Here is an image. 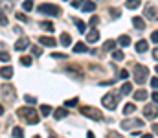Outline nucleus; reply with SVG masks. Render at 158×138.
Listing matches in <instances>:
<instances>
[{"mask_svg": "<svg viewBox=\"0 0 158 138\" xmlns=\"http://www.w3.org/2000/svg\"><path fill=\"white\" fill-rule=\"evenodd\" d=\"M17 114H19L20 118H24L28 123H37V122H39V114H37V111H33L31 107H20V109L17 111Z\"/></svg>", "mask_w": 158, "mask_h": 138, "instance_id": "nucleus-1", "label": "nucleus"}, {"mask_svg": "<svg viewBox=\"0 0 158 138\" xmlns=\"http://www.w3.org/2000/svg\"><path fill=\"white\" fill-rule=\"evenodd\" d=\"M134 81L138 83V85H142V83H145V79H147V76H149V70L143 66V65H136L134 66Z\"/></svg>", "mask_w": 158, "mask_h": 138, "instance_id": "nucleus-2", "label": "nucleus"}, {"mask_svg": "<svg viewBox=\"0 0 158 138\" xmlns=\"http://www.w3.org/2000/svg\"><path fill=\"white\" fill-rule=\"evenodd\" d=\"M39 11L40 13H44V15H50V17H57V15H61V9H59V6H55V4H40Z\"/></svg>", "mask_w": 158, "mask_h": 138, "instance_id": "nucleus-3", "label": "nucleus"}, {"mask_svg": "<svg viewBox=\"0 0 158 138\" xmlns=\"http://www.w3.org/2000/svg\"><path fill=\"white\" fill-rule=\"evenodd\" d=\"M118 94H107V96H103V99H101V103L107 107V109H110V111H114L116 107H118Z\"/></svg>", "mask_w": 158, "mask_h": 138, "instance_id": "nucleus-4", "label": "nucleus"}, {"mask_svg": "<svg viewBox=\"0 0 158 138\" xmlns=\"http://www.w3.org/2000/svg\"><path fill=\"white\" fill-rule=\"evenodd\" d=\"M81 112L86 116V118H94V120H103V114L94 109V107H81Z\"/></svg>", "mask_w": 158, "mask_h": 138, "instance_id": "nucleus-5", "label": "nucleus"}, {"mask_svg": "<svg viewBox=\"0 0 158 138\" xmlns=\"http://www.w3.org/2000/svg\"><path fill=\"white\" fill-rule=\"evenodd\" d=\"M140 129V127H143V120H138V118H134V120H123L121 122V129Z\"/></svg>", "mask_w": 158, "mask_h": 138, "instance_id": "nucleus-6", "label": "nucleus"}, {"mask_svg": "<svg viewBox=\"0 0 158 138\" xmlns=\"http://www.w3.org/2000/svg\"><path fill=\"white\" fill-rule=\"evenodd\" d=\"M79 7H81V11H85V13H92V11L96 9V2H92V0H86V2H83Z\"/></svg>", "mask_w": 158, "mask_h": 138, "instance_id": "nucleus-7", "label": "nucleus"}, {"mask_svg": "<svg viewBox=\"0 0 158 138\" xmlns=\"http://www.w3.org/2000/svg\"><path fill=\"white\" fill-rule=\"evenodd\" d=\"M86 41H88V43H92V44H94V43H98V41H99V31H98L96 28H92V30L88 31V35H86Z\"/></svg>", "mask_w": 158, "mask_h": 138, "instance_id": "nucleus-8", "label": "nucleus"}, {"mask_svg": "<svg viewBox=\"0 0 158 138\" xmlns=\"http://www.w3.org/2000/svg\"><path fill=\"white\" fill-rule=\"evenodd\" d=\"M39 43L42 46H50V48H53V46L57 44V41H55V39H52V37H46V35H44V37H39Z\"/></svg>", "mask_w": 158, "mask_h": 138, "instance_id": "nucleus-9", "label": "nucleus"}, {"mask_svg": "<svg viewBox=\"0 0 158 138\" xmlns=\"http://www.w3.org/2000/svg\"><path fill=\"white\" fill-rule=\"evenodd\" d=\"M52 114H53L55 120H63V118L68 114V111H66V107H59V109H55V112H52Z\"/></svg>", "mask_w": 158, "mask_h": 138, "instance_id": "nucleus-10", "label": "nucleus"}, {"mask_svg": "<svg viewBox=\"0 0 158 138\" xmlns=\"http://www.w3.org/2000/svg\"><path fill=\"white\" fill-rule=\"evenodd\" d=\"M28 46H30V41H28V39H19V41L15 43V50H17V52H22V50H26Z\"/></svg>", "mask_w": 158, "mask_h": 138, "instance_id": "nucleus-11", "label": "nucleus"}, {"mask_svg": "<svg viewBox=\"0 0 158 138\" xmlns=\"http://www.w3.org/2000/svg\"><path fill=\"white\" fill-rule=\"evenodd\" d=\"M0 76H2V79H11L13 77V68L11 66H4L0 70Z\"/></svg>", "mask_w": 158, "mask_h": 138, "instance_id": "nucleus-12", "label": "nucleus"}, {"mask_svg": "<svg viewBox=\"0 0 158 138\" xmlns=\"http://www.w3.org/2000/svg\"><path fill=\"white\" fill-rule=\"evenodd\" d=\"M40 28H42L44 31H48V33H53V30H55L53 22H50V20H42V22H40Z\"/></svg>", "mask_w": 158, "mask_h": 138, "instance_id": "nucleus-13", "label": "nucleus"}, {"mask_svg": "<svg viewBox=\"0 0 158 138\" xmlns=\"http://www.w3.org/2000/svg\"><path fill=\"white\" fill-rule=\"evenodd\" d=\"M147 48H149V43H147L145 39H142V41H138V43H136V52H138V53H143Z\"/></svg>", "mask_w": 158, "mask_h": 138, "instance_id": "nucleus-14", "label": "nucleus"}, {"mask_svg": "<svg viewBox=\"0 0 158 138\" xmlns=\"http://www.w3.org/2000/svg\"><path fill=\"white\" fill-rule=\"evenodd\" d=\"M145 17H147V19H156V7L149 4V6L145 7Z\"/></svg>", "mask_w": 158, "mask_h": 138, "instance_id": "nucleus-15", "label": "nucleus"}, {"mask_svg": "<svg viewBox=\"0 0 158 138\" xmlns=\"http://www.w3.org/2000/svg\"><path fill=\"white\" fill-rule=\"evenodd\" d=\"M132 24H134L136 30H143V28H145V22H143L142 17H134V19H132Z\"/></svg>", "mask_w": 158, "mask_h": 138, "instance_id": "nucleus-16", "label": "nucleus"}, {"mask_svg": "<svg viewBox=\"0 0 158 138\" xmlns=\"http://www.w3.org/2000/svg\"><path fill=\"white\" fill-rule=\"evenodd\" d=\"M131 92H132V83H123V85H121V90H119L121 96H127V94H131Z\"/></svg>", "mask_w": 158, "mask_h": 138, "instance_id": "nucleus-17", "label": "nucleus"}, {"mask_svg": "<svg viewBox=\"0 0 158 138\" xmlns=\"http://www.w3.org/2000/svg\"><path fill=\"white\" fill-rule=\"evenodd\" d=\"M134 111H136V105H134V103H127V105L123 107V114H127V116L132 114Z\"/></svg>", "mask_w": 158, "mask_h": 138, "instance_id": "nucleus-18", "label": "nucleus"}, {"mask_svg": "<svg viewBox=\"0 0 158 138\" xmlns=\"http://www.w3.org/2000/svg\"><path fill=\"white\" fill-rule=\"evenodd\" d=\"M140 4H142V0H127L125 2V6L129 9H136V7H140Z\"/></svg>", "mask_w": 158, "mask_h": 138, "instance_id": "nucleus-19", "label": "nucleus"}, {"mask_svg": "<svg viewBox=\"0 0 158 138\" xmlns=\"http://www.w3.org/2000/svg\"><path fill=\"white\" fill-rule=\"evenodd\" d=\"M61 44L63 46H70L72 44V37H70L68 33H63V35H61Z\"/></svg>", "mask_w": 158, "mask_h": 138, "instance_id": "nucleus-20", "label": "nucleus"}, {"mask_svg": "<svg viewBox=\"0 0 158 138\" xmlns=\"http://www.w3.org/2000/svg\"><path fill=\"white\" fill-rule=\"evenodd\" d=\"M74 52H76V53H77V52L85 53V52H88V48H86L85 43H77V44H74Z\"/></svg>", "mask_w": 158, "mask_h": 138, "instance_id": "nucleus-21", "label": "nucleus"}, {"mask_svg": "<svg viewBox=\"0 0 158 138\" xmlns=\"http://www.w3.org/2000/svg\"><path fill=\"white\" fill-rule=\"evenodd\" d=\"M52 112H53V109H52L50 105H40V114H42V116H50Z\"/></svg>", "mask_w": 158, "mask_h": 138, "instance_id": "nucleus-22", "label": "nucleus"}, {"mask_svg": "<svg viewBox=\"0 0 158 138\" xmlns=\"http://www.w3.org/2000/svg\"><path fill=\"white\" fill-rule=\"evenodd\" d=\"M134 98H136L138 101H145V99H147V90H138L134 94Z\"/></svg>", "mask_w": 158, "mask_h": 138, "instance_id": "nucleus-23", "label": "nucleus"}, {"mask_svg": "<svg viewBox=\"0 0 158 138\" xmlns=\"http://www.w3.org/2000/svg\"><path fill=\"white\" fill-rule=\"evenodd\" d=\"M118 43H119L121 46H123V48H125V46L131 44V37H129V35H121V37L118 39Z\"/></svg>", "mask_w": 158, "mask_h": 138, "instance_id": "nucleus-24", "label": "nucleus"}, {"mask_svg": "<svg viewBox=\"0 0 158 138\" xmlns=\"http://www.w3.org/2000/svg\"><path fill=\"white\" fill-rule=\"evenodd\" d=\"M123 57H125V55H123L121 50H112V59H114V61H123Z\"/></svg>", "mask_w": 158, "mask_h": 138, "instance_id": "nucleus-25", "label": "nucleus"}, {"mask_svg": "<svg viewBox=\"0 0 158 138\" xmlns=\"http://www.w3.org/2000/svg\"><path fill=\"white\" fill-rule=\"evenodd\" d=\"M143 116H145V118H155V116H156V112H155V109H151V107H145V111H143Z\"/></svg>", "mask_w": 158, "mask_h": 138, "instance_id": "nucleus-26", "label": "nucleus"}, {"mask_svg": "<svg viewBox=\"0 0 158 138\" xmlns=\"http://www.w3.org/2000/svg\"><path fill=\"white\" fill-rule=\"evenodd\" d=\"M22 9H24V11H31V9H33V0H24Z\"/></svg>", "mask_w": 158, "mask_h": 138, "instance_id": "nucleus-27", "label": "nucleus"}, {"mask_svg": "<svg viewBox=\"0 0 158 138\" xmlns=\"http://www.w3.org/2000/svg\"><path fill=\"white\" fill-rule=\"evenodd\" d=\"M114 48H116V43H114V41H107V43L103 44V50H105V52H107V50H109V52H112Z\"/></svg>", "mask_w": 158, "mask_h": 138, "instance_id": "nucleus-28", "label": "nucleus"}, {"mask_svg": "<svg viewBox=\"0 0 158 138\" xmlns=\"http://www.w3.org/2000/svg\"><path fill=\"white\" fill-rule=\"evenodd\" d=\"M13 136L15 138H22L24 136V129H22V127H15V129H13Z\"/></svg>", "mask_w": 158, "mask_h": 138, "instance_id": "nucleus-29", "label": "nucleus"}, {"mask_svg": "<svg viewBox=\"0 0 158 138\" xmlns=\"http://www.w3.org/2000/svg\"><path fill=\"white\" fill-rule=\"evenodd\" d=\"M76 26H77V30L81 31V33H83V31L86 30V26H85V22H83V20H79V19H76Z\"/></svg>", "mask_w": 158, "mask_h": 138, "instance_id": "nucleus-30", "label": "nucleus"}, {"mask_svg": "<svg viewBox=\"0 0 158 138\" xmlns=\"http://www.w3.org/2000/svg\"><path fill=\"white\" fill-rule=\"evenodd\" d=\"M9 59H11V55H9L7 52H0V61H4V63H9Z\"/></svg>", "mask_w": 158, "mask_h": 138, "instance_id": "nucleus-31", "label": "nucleus"}, {"mask_svg": "<svg viewBox=\"0 0 158 138\" xmlns=\"http://www.w3.org/2000/svg\"><path fill=\"white\" fill-rule=\"evenodd\" d=\"M20 63H22L24 66H30V65H31V57H30V55H24V57L20 59Z\"/></svg>", "mask_w": 158, "mask_h": 138, "instance_id": "nucleus-32", "label": "nucleus"}, {"mask_svg": "<svg viewBox=\"0 0 158 138\" xmlns=\"http://www.w3.org/2000/svg\"><path fill=\"white\" fill-rule=\"evenodd\" d=\"M24 99H26L28 105H35L37 103V98H33V96H24Z\"/></svg>", "mask_w": 158, "mask_h": 138, "instance_id": "nucleus-33", "label": "nucleus"}, {"mask_svg": "<svg viewBox=\"0 0 158 138\" xmlns=\"http://www.w3.org/2000/svg\"><path fill=\"white\" fill-rule=\"evenodd\" d=\"M88 24H90V26H92V28H96V26H98V24H99V17H96V15H94V17H92V19H90V22H88Z\"/></svg>", "mask_w": 158, "mask_h": 138, "instance_id": "nucleus-34", "label": "nucleus"}, {"mask_svg": "<svg viewBox=\"0 0 158 138\" xmlns=\"http://www.w3.org/2000/svg\"><path fill=\"white\" fill-rule=\"evenodd\" d=\"M77 98H72V99H68L66 103H64V107H74V105H77Z\"/></svg>", "mask_w": 158, "mask_h": 138, "instance_id": "nucleus-35", "label": "nucleus"}, {"mask_svg": "<svg viewBox=\"0 0 158 138\" xmlns=\"http://www.w3.org/2000/svg\"><path fill=\"white\" fill-rule=\"evenodd\" d=\"M31 53H33V55H40V53H42V48H40V46H33V48H31Z\"/></svg>", "mask_w": 158, "mask_h": 138, "instance_id": "nucleus-36", "label": "nucleus"}, {"mask_svg": "<svg viewBox=\"0 0 158 138\" xmlns=\"http://www.w3.org/2000/svg\"><path fill=\"white\" fill-rule=\"evenodd\" d=\"M6 24H7V19H6V15L0 11V26H6Z\"/></svg>", "mask_w": 158, "mask_h": 138, "instance_id": "nucleus-37", "label": "nucleus"}, {"mask_svg": "<svg viewBox=\"0 0 158 138\" xmlns=\"http://www.w3.org/2000/svg\"><path fill=\"white\" fill-rule=\"evenodd\" d=\"M17 19H19V20H22V22H26V20H28V17H26L24 13H17Z\"/></svg>", "mask_w": 158, "mask_h": 138, "instance_id": "nucleus-38", "label": "nucleus"}, {"mask_svg": "<svg viewBox=\"0 0 158 138\" xmlns=\"http://www.w3.org/2000/svg\"><path fill=\"white\" fill-rule=\"evenodd\" d=\"M119 77H121V79H127V77H129V72H127V70H121V72H119Z\"/></svg>", "mask_w": 158, "mask_h": 138, "instance_id": "nucleus-39", "label": "nucleus"}, {"mask_svg": "<svg viewBox=\"0 0 158 138\" xmlns=\"http://www.w3.org/2000/svg\"><path fill=\"white\" fill-rule=\"evenodd\" d=\"M83 2H85V0H72V6H74V7H79Z\"/></svg>", "mask_w": 158, "mask_h": 138, "instance_id": "nucleus-40", "label": "nucleus"}, {"mask_svg": "<svg viewBox=\"0 0 158 138\" xmlns=\"http://www.w3.org/2000/svg\"><path fill=\"white\" fill-rule=\"evenodd\" d=\"M151 41H153V43L158 41V31H153V33H151Z\"/></svg>", "mask_w": 158, "mask_h": 138, "instance_id": "nucleus-41", "label": "nucleus"}, {"mask_svg": "<svg viewBox=\"0 0 158 138\" xmlns=\"http://www.w3.org/2000/svg\"><path fill=\"white\" fill-rule=\"evenodd\" d=\"M52 55H53V57H55V59H61V57H63V59H64V57H66V53H52Z\"/></svg>", "mask_w": 158, "mask_h": 138, "instance_id": "nucleus-42", "label": "nucleus"}, {"mask_svg": "<svg viewBox=\"0 0 158 138\" xmlns=\"http://www.w3.org/2000/svg\"><path fill=\"white\" fill-rule=\"evenodd\" d=\"M156 83H158V79H156V76H155V77L151 79V87H153V89H156Z\"/></svg>", "mask_w": 158, "mask_h": 138, "instance_id": "nucleus-43", "label": "nucleus"}, {"mask_svg": "<svg viewBox=\"0 0 158 138\" xmlns=\"http://www.w3.org/2000/svg\"><path fill=\"white\" fill-rule=\"evenodd\" d=\"M153 59H155V61L158 59V50H153Z\"/></svg>", "mask_w": 158, "mask_h": 138, "instance_id": "nucleus-44", "label": "nucleus"}, {"mask_svg": "<svg viewBox=\"0 0 158 138\" xmlns=\"http://www.w3.org/2000/svg\"><path fill=\"white\" fill-rule=\"evenodd\" d=\"M86 138H96V136H94V133H90V131H88V133H86Z\"/></svg>", "mask_w": 158, "mask_h": 138, "instance_id": "nucleus-45", "label": "nucleus"}, {"mask_svg": "<svg viewBox=\"0 0 158 138\" xmlns=\"http://www.w3.org/2000/svg\"><path fill=\"white\" fill-rule=\"evenodd\" d=\"M2 114H4V107L0 105V116H2Z\"/></svg>", "mask_w": 158, "mask_h": 138, "instance_id": "nucleus-46", "label": "nucleus"}, {"mask_svg": "<svg viewBox=\"0 0 158 138\" xmlns=\"http://www.w3.org/2000/svg\"><path fill=\"white\" fill-rule=\"evenodd\" d=\"M142 138H153V136H151V135H143Z\"/></svg>", "mask_w": 158, "mask_h": 138, "instance_id": "nucleus-47", "label": "nucleus"}, {"mask_svg": "<svg viewBox=\"0 0 158 138\" xmlns=\"http://www.w3.org/2000/svg\"><path fill=\"white\" fill-rule=\"evenodd\" d=\"M52 138H57V136H55V135H53V136H52Z\"/></svg>", "mask_w": 158, "mask_h": 138, "instance_id": "nucleus-48", "label": "nucleus"}, {"mask_svg": "<svg viewBox=\"0 0 158 138\" xmlns=\"http://www.w3.org/2000/svg\"><path fill=\"white\" fill-rule=\"evenodd\" d=\"M33 138H40V136H33Z\"/></svg>", "mask_w": 158, "mask_h": 138, "instance_id": "nucleus-49", "label": "nucleus"}]
</instances>
